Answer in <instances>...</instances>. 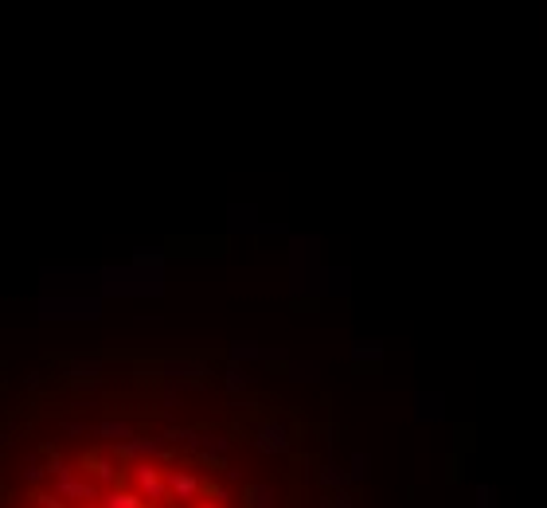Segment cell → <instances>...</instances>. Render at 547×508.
I'll return each mask as SVG.
<instances>
[{
  "label": "cell",
  "mask_w": 547,
  "mask_h": 508,
  "mask_svg": "<svg viewBox=\"0 0 547 508\" xmlns=\"http://www.w3.org/2000/svg\"><path fill=\"white\" fill-rule=\"evenodd\" d=\"M289 446H294V438H289V426L282 423V418H262V423H254V449H258V454L278 457V454H286Z\"/></svg>",
  "instance_id": "obj_5"
},
{
  "label": "cell",
  "mask_w": 547,
  "mask_h": 508,
  "mask_svg": "<svg viewBox=\"0 0 547 508\" xmlns=\"http://www.w3.org/2000/svg\"><path fill=\"white\" fill-rule=\"evenodd\" d=\"M192 508H223V504H219V500H215V497H211V500H208V497H200V500H196V504H192Z\"/></svg>",
  "instance_id": "obj_21"
},
{
  "label": "cell",
  "mask_w": 547,
  "mask_h": 508,
  "mask_svg": "<svg viewBox=\"0 0 547 508\" xmlns=\"http://www.w3.org/2000/svg\"><path fill=\"white\" fill-rule=\"evenodd\" d=\"M289 375H294V380H317V364H294Z\"/></svg>",
  "instance_id": "obj_19"
},
{
  "label": "cell",
  "mask_w": 547,
  "mask_h": 508,
  "mask_svg": "<svg viewBox=\"0 0 547 508\" xmlns=\"http://www.w3.org/2000/svg\"><path fill=\"white\" fill-rule=\"evenodd\" d=\"M0 442H4V426H0Z\"/></svg>",
  "instance_id": "obj_22"
},
{
  "label": "cell",
  "mask_w": 547,
  "mask_h": 508,
  "mask_svg": "<svg viewBox=\"0 0 547 508\" xmlns=\"http://www.w3.org/2000/svg\"><path fill=\"white\" fill-rule=\"evenodd\" d=\"M98 372H102L98 356H75V360H67V375H98Z\"/></svg>",
  "instance_id": "obj_12"
},
{
  "label": "cell",
  "mask_w": 547,
  "mask_h": 508,
  "mask_svg": "<svg viewBox=\"0 0 547 508\" xmlns=\"http://www.w3.org/2000/svg\"><path fill=\"white\" fill-rule=\"evenodd\" d=\"M164 481H169V500H172V504H196V500L208 492L203 477L196 473V469H184V466L164 469Z\"/></svg>",
  "instance_id": "obj_3"
},
{
  "label": "cell",
  "mask_w": 547,
  "mask_h": 508,
  "mask_svg": "<svg viewBox=\"0 0 547 508\" xmlns=\"http://www.w3.org/2000/svg\"><path fill=\"white\" fill-rule=\"evenodd\" d=\"M43 473H47V469H43V461H35V457H32V461L24 466V485H40Z\"/></svg>",
  "instance_id": "obj_16"
},
{
  "label": "cell",
  "mask_w": 547,
  "mask_h": 508,
  "mask_svg": "<svg viewBox=\"0 0 547 508\" xmlns=\"http://www.w3.org/2000/svg\"><path fill=\"white\" fill-rule=\"evenodd\" d=\"M51 492H59L67 504H90V500L102 497V485L98 481H83V477L75 473V466H67L63 473H55V489Z\"/></svg>",
  "instance_id": "obj_4"
},
{
  "label": "cell",
  "mask_w": 547,
  "mask_h": 508,
  "mask_svg": "<svg viewBox=\"0 0 547 508\" xmlns=\"http://www.w3.org/2000/svg\"><path fill=\"white\" fill-rule=\"evenodd\" d=\"M94 434L98 438H114V442H126V438H133V423H126V418H102L98 426H94Z\"/></svg>",
  "instance_id": "obj_9"
},
{
  "label": "cell",
  "mask_w": 547,
  "mask_h": 508,
  "mask_svg": "<svg viewBox=\"0 0 547 508\" xmlns=\"http://www.w3.org/2000/svg\"><path fill=\"white\" fill-rule=\"evenodd\" d=\"M203 372H208V360H169V364H160L164 380H196Z\"/></svg>",
  "instance_id": "obj_8"
},
{
  "label": "cell",
  "mask_w": 547,
  "mask_h": 508,
  "mask_svg": "<svg viewBox=\"0 0 547 508\" xmlns=\"http://www.w3.org/2000/svg\"><path fill=\"white\" fill-rule=\"evenodd\" d=\"M114 454L121 457V461H169L172 457V446L164 442V434H133V438L126 442H114Z\"/></svg>",
  "instance_id": "obj_2"
},
{
  "label": "cell",
  "mask_w": 547,
  "mask_h": 508,
  "mask_svg": "<svg viewBox=\"0 0 547 508\" xmlns=\"http://www.w3.org/2000/svg\"><path fill=\"white\" fill-rule=\"evenodd\" d=\"M477 508H493V489H488V485L477 489Z\"/></svg>",
  "instance_id": "obj_20"
},
{
  "label": "cell",
  "mask_w": 547,
  "mask_h": 508,
  "mask_svg": "<svg viewBox=\"0 0 547 508\" xmlns=\"http://www.w3.org/2000/svg\"><path fill=\"white\" fill-rule=\"evenodd\" d=\"M368 473H371V457L368 454L348 457V481H368Z\"/></svg>",
  "instance_id": "obj_13"
},
{
  "label": "cell",
  "mask_w": 547,
  "mask_h": 508,
  "mask_svg": "<svg viewBox=\"0 0 547 508\" xmlns=\"http://www.w3.org/2000/svg\"><path fill=\"white\" fill-rule=\"evenodd\" d=\"M126 477L145 497V504H164L169 500V481H164V469H157V461H129Z\"/></svg>",
  "instance_id": "obj_1"
},
{
  "label": "cell",
  "mask_w": 547,
  "mask_h": 508,
  "mask_svg": "<svg viewBox=\"0 0 547 508\" xmlns=\"http://www.w3.org/2000/svg\"><path fill=\"white\" fill-rule=\"evenodd\" d=\"M243 500H246V508H274V489L262 485V481H254V485H246Z\"/></svg>",
  "instance_id": "obj_10"
},
{
  "label": "cell",
  "mask_w": 547,
  "mask_h": 508,
  "mask_svg": "<svg viewBox=\"0 0 547 508\" xmlns=\"http://www.w3.org/2000/svg\"><path fill=\"white\" fill-rule=\"evenodd\" d=\"M86 469L94 473L102 489H114V485L126 481V461L118 454H86Z\"/></svg>",
  "instance_id": "obj_6"
},
{
  "label": "cell",
  "mask_w": 547,
  "mask_h": 508,
  "mask_svg": "<svg viewBox=\"0 0 547 508\" xmlns=\"http://www.w3.org/2000/svg\"><path fill=\"white\" fill-rule=\"evenodd\" d=\"M35 508H67L59 492H35Z\"/></svg>",
  "instance_id": "obj_17"
},
{
  "label": "cell",
  "mask_w": 547,
  "mask_h": 508,
  "mask_svg": "<svg viewBox=\"0 0 547 508\" xmlns=\"http://www.w3.org/2000/svg\"><path fill=\"white\" fill-rule=\"evenodd\" d=\"M223 383H227L231 391H243V387H251V375H246V368L231 364V368H227V375H223Z\"/></svg>",
  "instance_id": "obj_14"
},
{
  "label": "cell",
  "mask_w": 547,
  "mask_h": 508,
  "mask_svg": "<svg viewBox=\"0 0 547 508\" xmlns=\"http://www.w3.org/2000/svg\"><path fill=\"white\" fill-rule=\"evenodd\" d=\"M94 508H145V497L137 489H126V485H114V489H106L98 497V504Z\"/></svg>",
  "instance_id": "obj_7"
},
{
  "label": "cell",
  "mask_w": 547,
  "mask_h": 508,
  "mask_svg": "<svg viewBox=\"0 0 547 508\" xmlns=\"http://www.w3.org/2000/svg\"><path fill=\"white\" fill-rule=\"evenodd\" d=\"M262 356H266V352H262L258 344H246V340L231 348V360H235V364H239V360H262Z\"/></svg>",
  "instance_id": "obj_15"
},
{
  "label": "cell",
  "mask_w": 547,
  "mask_h": 508,
  "mask_svg": "<svg viewBox=\"0 0 547 508\" xmlns=\"http://www.w3.org/2000/svg\"><path fill=\"white\" fill-rule=\"evenodd\" d=\"M59 430H63V434H86V430H94V426H90V423H78V418H63Z\"/></svg>",
  "instance_id": "obj_18"
},
{
  "label": "cell",
  "mask_w": 547,
  "mask_h": 508,
  "mask_svg": "<svg viewBox=\"0 0 547 508\" xmlns=\"http://www.w3.org/2000/svg\"><path fill=\"white\" fill-rule=\"evenodd\" d=\"M145 508H149V504H145Z\"/></svg>",
  "instance_id": "obj_23"
},
{
  "label": "cell",
  "mask_w": 547,
  "mask_h": 508,
  "mask_svg": "<svg viewBox=\"0 0 547 508\" xmlns=\"http://www.w3.org/2000/svg\"><path fill=\"white\" fill-rule=\"evenodd\" d=\"M317 481L325 485V489H337V492H340V489L348 485V473L337 466V461H325V466H320V473H317Z\"/></svg>",
  "instance_id": "obj_11"
}]
</instances>
